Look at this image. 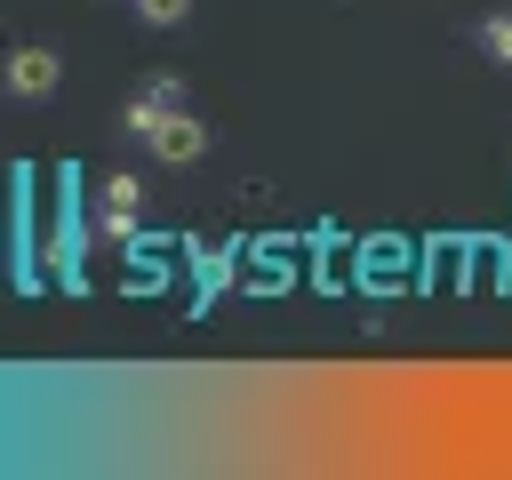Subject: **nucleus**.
Returning <instances> with one entry per match:
<instances>
[{"label": "nucleus", "mask_w": 512, "mask_h": 480, "mask_svg": "<svg viewBox=\"0 0 512 480\" xmlns=\"http://www.w3.org/2000/svg\"><path fill=\"white\" fill-rule=\"evenodd\" d=\"M176 104H184V80H176V72H144V88L120 104V128H128V136H152V120L176 112Z\"/></svg>", "instance_id": "obj_2"}, {"label": "nucleus", "mask_w": 512, "mask_h": 480, "mask_svg": "<svg viewBox=\"0 0 512 480\" xmlns=\"http://www.w3.org/2000/svg\"><path fill=\"white\" fill-rule=\"evenodd\" d=\"M144 144H152L168 168H184V160H200V152H208V128L176 104V112H160V120H152V136H144Z\"/></svg>", "instance_id": "obj_3"}, {"label": "nucleus", "mask_w": 512, "mask_h": 480, "mask_svg": "<svg viewBox=\"0 0 512 480\" xmlns=\"http://www.w3.org/2000/svg\"><path fill=\"white\" fill-rule=\"evenodd\" d=\"M56 80H64V64H56V48H40V40H24V48L0 56V96H8V104H48Z\"/></svg>", "instance_id": "obj_1"}, {"label": "nucleus", "mask_w": 512, "mask_h": 480, "mask_svg": "<svg viewBox=\"0 0 512 480\" xmlns=\"http://www.w3.org/2000/svg\"><path fill=\"white\" fill-rule=\"evenodd\" d=\"M128 8H136V24H152V32H168V24L192 16V0H128Z\"/></svg>", "instance_id": "obj_5"}, {"label": "nucleus", "mask_w": 512, "mask_h": 480, "mask_svg": "<svg viewBox=\"0 0 512 480\" xmlns=\"http://www.w3.org/2000/svg\"><path fill=\"white\" fill-rule=\"evenodd\" d=\"M136 200H144V192H136L128 176H112V184H104V216H112V224H128V216H136Z\"/></svg>", "instance_id": "obj_6"}, {"label": "nucleus", "mask_w": 512, "mask_h": 480, "mask_svg": "<svg viewBox=\"0 0 512 480\" xmlns=\"http://www.w3.org/2000/svg\"><path fill=\"white\" fill-rule=\"evenodd\" d=\"M472 40H480V56H488V64H512V8L480 16V24H472Z\"/></svg>", "instance_id": "obj_4"}]
</instances>
